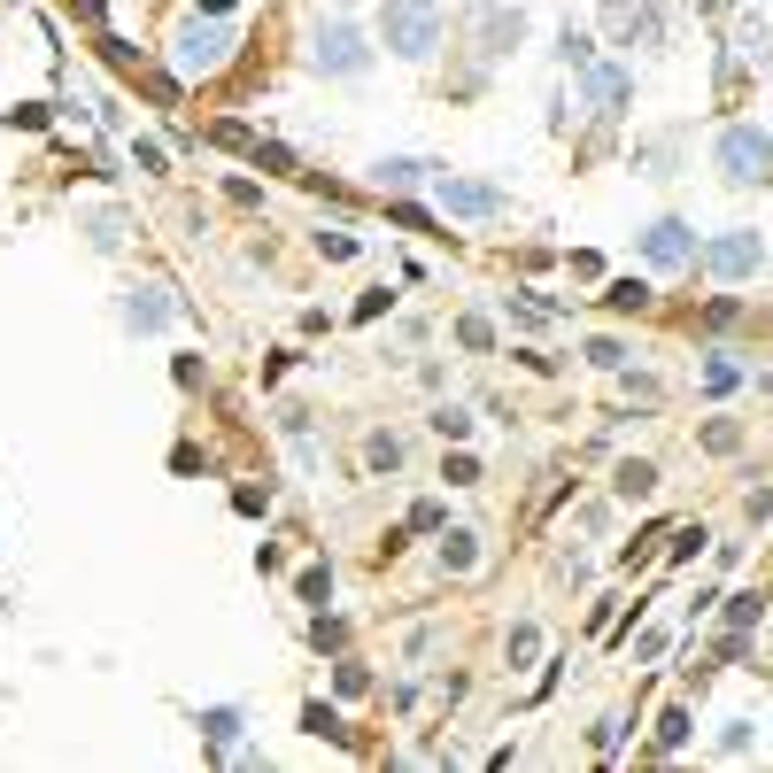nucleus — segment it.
Segmentation results:
<instances>
[{"mask_svg": "<svg viewBox=\"0 0 773 773\" xmlns=\"http://www.w3.org/2000/svg\"><path fill=\"white\" fill-rule=\"evenodd\" d=\"M232 54H240V31H232V16H186V23L170 31V78H178V86H201V78H217Z\"/></svg>", "mask_w": 773, "mask_h": 773, "instance_id": "f257e3e1", "label": "nucleus"}, {"mask_svg": "<svg viewBox=\"0 0 773 773\" xmlns=\"http://www.w3.org/2000/svg\"><path fill=\"white\" fill-rule=\"evenodd\" d=\"M442 31H449L442 0H379V47L403 54V62H434Z\"/></svg>", "mask_w": 773, "mask_h": 773, "instance_id": "f03ea898", "label": "nucleus"}, {"mask_svg": "<svg viewBox=\"0 0 773 773\" xmlns=\"http://www.w3.org/2000/svg\"><path fill=\"white\" fill-rule=\"evenodd\" d=\"M712 162H720V178H727V186H766V178H773V132L759 125V117H735V125H720Z\"/></svg>", "mask_w": 773, "mask_h": 773, "instance_id": "7ed1b4c3", "label": "nucleus"}, {"mask_svg": "<svg viewBox=\"0 0 773 773\" xmlns=\"http://www.w3.org/2000/svg\"><path fill=\"white\" fill-rule=\"evenodd\" d=\"M309 70H317V78H340V86L364 78V70H371V31H364L356 16H325V23L309 31Z\"/></svg>", "mask_w": 773, "mask_h": 773, "instance_id": "20e7f679", "label": "nucleus"}, {"mask_svg": "<svg viewBox=\"0 0 773 773\" xmlns=\"http://www.w3.org/2000/svg\"><path fill=\"white\" fill-rule=\"evenodd\" d=\"M696 271H704V279H720V287H743V279H759V271H766V232H751V225H727V232H712V240L696 248Z\"/></svg>", "mask_w": 773, "mask_h": 773, "instance_id": "39448f33", "label": "nucleus"}, {"mask_svg": "<svg viewBox=\"0 0 773 773\" xmlns=\"http://www.w3.org/2000/svg\"><path fill=\"white\" fill-rule=\"evenodd\" d=\"M634 248H642V264H650V271H696V248H704V240H696V225H688V217H657V225H642V232H634Z\"/></svg>", "mask_w": 773, "mask_h": 773, "instance_id": "423d86ee", "label": "nucleus"}, {"mask_svg": "<svg viewBox=\"0 0 773 773\" xmlns=\"http://www.w3.org/2000/svg\"><path fill=\"white\" fill-rule=\"evenodd\" d=\"M434 209H442V217H464V225H495V217H503V186L442 170V178H434Z\"/></svg>", "mask_w": 773, "mask_h": 773, "instance_id": "0eeeda50", "label": "nucleus"}, {"mask_svg": "<svg viewBox=\"0 0 773 773\" xmlns=\"http://www.w3.org/2000/svg\"><path fill=\"white\" fill-rule=\"evenodd\" d=\"M573 78H581V101H588L596 117H626V101H634V70H626V62L596 54V62H581Z\"/></svg>", "mask_w": 773, "mask_h": 773, "instance_id": "6e6552de", "label": "nucleus"}, {"mask_svg": "<svg viewBox=\"0 0 773 773\" xmlns=\"http://www.w3.org/2000/svg\"><path fill=\"white\" fill-rule=\"evenodd\" d=\"M117 317H125V333H162V325L178 317V295H170L162 279H148V287H125Z\"/></svg>", "mask_w": 773, "mask_h": 773, "instance_id": "1a4fd4ad", "label": "nucleus"}, {"mask_svg": "<svg viewBox=\"0 0 773 773\" xmlns=\"http://www.w3.org/2000/svg\"><path fill=\"white\" fill-rule=\"evenodd\" d=\"M472 31H479V54H511L526 39V16H518V0H487V8H472Z\"/></svg>", "mask_w": 773, "mask_h": 773, "instance_id": "9d476101", "label": "nucleus"}, {"mask_svg": "<svg viewBox=\"0 0 773 773\" xmlns=\"http://www.w3.org/2000/svg\"><path fill=\"white\" fill-rule=\"evenodd\" d=\"M194 727H201V743H209L217 759H232V751L248 743V712H240V704H209V712H201Z\"/></svg>", "mask_w": 773, "mask_h": 773, "instance_id": "9b49d317", "label": "nucleus"}, {"mask_svg": "<svg viewBox=\"0 0 773 773\" xmlns=\"http://www.w3.org/2000/svg\"><path fill=\"white\" fill-rule=\"evenodd\" d=\"M727 62H735V70H766L773 62V23L766 16H743V23H735V54H727Z\"/></svg>", "mask_w": 773, "mask_h": 773, "instance_id": "f8f14e48", "label": "nucleus"}, {"mask_svg": "<svg viewBox=\"0 0 773 773\" xmlns=\"http://www.w3.org/2000/svg\"><path fill=\"white\" fill-rule=\"evenodd\" d=\"M434 178V162H418V155H379L371 162V186L379 194H410V186H426Z\"/></svg>", "mask_w": 773, "mask_h": 773, "instance_id": "ddd939ff", "label": "nucleus"}, {"mask_svg": "<svg viewBox=\"0 0 773 773\" xmlns=\"http://www.w3.org/2000/svg\"><path fill=\"white\" fill-rule=\"evenodd\" d=\"M612 495H618V503H650V495H657V464H650V457H626V464L612 472Z\"/></svg>", "mask_w": 773, "mask_h": 773, "instance_id": "4468645a", "label": "nucleus"}, {"mask_svg": "<svg viewBox=\"0 0 773 773\" xmlns=\"http://www.w3.org/2000/svg\"><path fill=\"white\" fill-rule=\"evenodd\" d=\"M434 557H442V573H472L479 565V534L472 526H442V549Z\"/></svg>", "mask_w": 773, "mask_h": 773, "instance_id": "2eb2a0df", "label": "nucleus"}, {"mask_svg": "<svg viewBox=\"0 0 773 773\" xmlns=\"http://www.w3.org/2000/svg\"><path fill=\"white\" fill-rule=\"evenodd\" d=\"M735 387H743V364H735L727 348H712V356H704V395H735Z\"/></svg>", "mask_w": 773, "mask_h": 773, "instance_id": "dca6fc26", "label": "nucleus"}, {"mask_svg": "<svg viewBox=\"0 0 773 773\" xmlns=\"http://www.w3.org/2000/svg\"><path fill=\"white\" fill-rule=\"evenodd\" d=\"M720 759H751L759 751V720H720V743H712Z\"/></svg>", "mask_w": 773, "mask_h": 773, "instance_id": "f3484780", "label": "nucleus"}, {"mask_svg": "<svg viewBox=\"0 0 773 773\" xmlns=\"http://www.w3.org/2000/svg\"><path fill=\"white\" fill-rule=\"evenodd\" d=\"M125 155L140 162V178H162V170H170V148H162L155 132H132V140H125Z\"/></svg>", "mask_w": 773, "mask_h": 773, "instance_id": "a211bd4d", "label": "nucleus"}, {"mask_svg": "<svg viewBox=\"0 0 773 773\" xmlns=\"http://www.w3.org/2000/svg\"><path fill=\"white\" fill-rule=\"evenodd\" d=\"M688 735H696V720H688V704H673V712L657 720V751L673 759V751H688Z\"/></svg>", "mask_w": 773, "mask_h": 773, "instance_id": "6ab92c4d", "label": "nucleus"}, {"mask_svg": "<svg viewBox=\"0 0 773 773\" xmlns=\"http://www.w3.org/2000/svg\"><path fill=\"white\" fill-rule=\"evenodd\" d=\"M303 735H317V743H348V727H340L333 704H303Z\"/></svg>", "mask_w": 773, "mask_h": 773, "instance_id": "aec40b11", "label": "nucleus"}, {"mask_svg": "<svg viewBox=\"0 0 773 773\" xmlns=\"http://www.w3.org/2000/svg\"><path fill=\"white\" fill-rule=\"evenodd\" d=\"M759 618H766V596H759V588H735V596H727V626H735V634H751Z\"/></svg>", "mask_w": 773, "mask_h": 773, "instance_id": "412c9836", "label": "nucleus"}, {"mask_svg": "<svg viewBox=\"0 0 773 773\" xmlns=\"http://www.w3.org/2000/svg\"><path fill=\"white\" fill-rule=\"evenodd\" d=\"M557 62H565V70H581V62H596V39H588L581 23H565V31H557Z\"/></svg>", "mask_w": 773, "mask_h": 773, "instance_id": "4be33fe9", "label": "nucleus"}, {"mask_svg": "<svg viewBox=\"0 0 773 773\" xmlns=\"http://www.w3.org/2000/svg\"><path fill=\"white\" fill-rule=\"evenodd\" d=\"M503 650H511V665H534V657H542V626H534V618H511V642H503Z\"/></svg>", "mask_w": 773, "mask_h": 773, "instance_id": "5701e85b", "label": "nucleus"}, {"mask_svg": "<svg viewBox=\"0 0 773 773\" xmlns=\"http://www.w3.org/2000/svg\"><path fill=\"white\" fill-rule=\"evenodd\" d=\"M295 596H303L309 612H325V604H333V565H309L303 581H295Z\"/></svg>", "mask_w": 773, "mask_h": 773, "instance_id": "b1692460", "label": "nucleus"}, {"mask_svg": "<svg viewBox=\"0 0 773 773\" xmlns=\"http://www.w3.org/2000/svg\"><path fill=\"white\" fill-rule=\"evenodd\" d=\"M581 356H588L596 371H626V340H612V333H596V340H588Z\"/></svg>", "mask_w": 773, "mask_h": 773, "instance_id": "393cba45", "label": "nucleus"}, {"mask_svg": "<svg viewBox=\"0 0 773 773\" xmlns=\"http://www.w3.org/2000/svg\"><path fill=\"white\" fill-rule=\"evenodd\" d=\"M364 464H371V472H395V464H403V434H371V442H364Z\"/></svg>", "mask_w": 773, "mask_h": 773, "instance_id": "a878e982", "label": "nucleus"}, {"mask_svg": "<svg viewBox=\"0 0 773 773\" xmlns=\"http://www.w3.org/2000/svg\"><path fill=\"white\" fill-rule=\"evenodd\" d=\"M604 303H612V309H650V279H612V287H604Z\"/></svg>", "mask_w": 773, "mask_h": 773, "instance_id": "bb28decb", "label": "nucleus"}, {"mask_svg": "<svg viewBox=\"0 0 773 773\" xmlns=\"http://www.w3.org/2000/svg\"><path fill=\"white\" fill-rule=\"evenodd\" d=\"M434 434H442V442H464V434H472V410H464V403H442V410H434Z\"/></svg>", "mask_w": 773, "mask_h": 773, "instance_id": "cd10ccee", "label": "nucleus"}, {"mask_svg": "<svg viewBox=\"0 0 773 773\" xmlns=\"http://www.w3.org/2000/svg\"><path fill=\"white\" fill-rule=\"evenodd\" d=\"M387 217H395V225H410V232H426V225H434V209H426V201H403V194H387Z\"/></svg>", "mask_w": 773, "mask_h": 773, "instance_id": "c85d7f7f", "label": "nucleus"}, {"mask_svg": "<svg viewBox=\"0 0 773 773\" xmlns=\"http://www.w3.org/2000/svg\"><path fill=\"white\" fill-rule=\"evenodd\" d=\"M86 232H93V248H101V256H109V248H125V217H117V209H101Z\"/></svg>", "mask_w": 773, "mask_h": 773, "instance_id": "c756f323", "label": "nucleus"}, {"mask_svg": "<svg viewBox=\"0 0 773 773\" xmlns=\"http://www.w3.org/2000/svg\"><path fill=\"white\" fill-rule=\"evenodd\" d=\"M588 743H596V759H618V743H626V720H596V727H588Z\"/></svg>", "mask_w": 773, "mask_h": 773, "instance_id": "7c9ffc66", "label": "nucleus"}, {"mask_svg": "<svg viewBox=\"0 0 773 773\" xmlns=\"http://www.w3.org/2000/svg\"><path fill=\"white\" fill-rule=\"evenodd\" d=\"M457 340H464V348H479V356H487V348H495V325H487V317H457Z\"/></svg>", "mask_w": 773, "mask_h": 773, "instance_id": "2f4dec72", "label": "nucleus"}, {"mask_svg": "<svg viewBox=\"0 0 773 773\" xmlns=\"http://www.w3.org/2000/svg\"><path fill=\"white\" fill-rule=\"evenodd\" d=\"M317 256H325V264H348V256H356V232H317Z\"/></svg>", "mask_w": 773, "mask_h": 773, "instance_id": "473e14b6", "label": "nucleus"}, {"mask_svg": "<svg viewBox=\"0 0 773 773\" xmlns=\"http://www.w3.org/2000/svg\"><path fill=\"white\" fill-rule=\"evenodd\" d=\"M232 511H240V518H264V511H271V487H232Z\"/></svg>", "mask_w": 773, "mask_h": 773, "instance_id": "72a5a7b5", "label": "nucleus"}, {"mask_svg": "<svg viewBox=\"0 0 773 773\" xmlns=\"http://www.w3.org/2000/svg\"><path fill=\"white\" fill-rule=\"evenodd\" d=\"M704 542H712L704 526H681V534H673V565H688V557H704Z\"/></svg>", "mask_w": 773, "mask_h": 773, "instance_id": "f704fd0d", "label": "nucleus"}, {"mask_svg": "<svg viewBox=\"0 0 773 773\" xmlns=\"http://www.w3.org/2000/svg\"><path fill=\"white\" fill-rule=\"evenodd\" d=\"M626 642H634V665H657V657H665V634H657V626H650V634H626Z\"/></svg>", "mask_w": 773, "mask_h": 773, "instance_id": "c9c22d12", "label": "nucleus"}, {"mask_svg": "<svg viewBox=\"0 0 773 773\" xmlns=\"http://www.w3.org/2000/svg\"><path fill=\"white\" fill-rule=\"evenodd\" d=\"M309 642H317V650H340L348 634H340V618H325V612H317V618H309Z\"/></svg>", "mask_w": 773, "mask_h": 773, "instance_id": "e433bc0d", "label": "nucleus"}, {"mask_svg": "<svg viewBox=\"0 0 773 773\" xmlns=\"http://www.w3.org/2000/svg\"><path fill=\"white\" fill-rule=\"evenodd\" d=\"M743 518H751V526H766V518H773V487H751V495H743Z\"/></svg>", "mask_w": 773, "mask_h": 773, "instance_id": "4c0bfd02", "label": "nucleus"}, {"mask_svg": "<svg viewBox=\"0 0 773 773\" xmlns=\"http://www.w3.org/2000/svg\"><path fill=\"white\" fill-rule=\"evenodd\" d=\"M704 449H712V457H727V449H743V426H712V434H704Z\"/></svg>", "mask_w": 773, "mask_h": 773, "instance_id": "58836bf2", "label": "nucleus"}, {"mask_svg": "<svg viewBox=\"0 0 773 773\" xmlns=\"http://www.w3.org/2000/svg\"><path fill=\"white\" fill-rule=\"evenodd\" d=\"M410 534H442V503H410Z\"/></svg>", "mask_w": 773, "mask_h": 773, "instance_id": "ea45409f", "label": "nucleus"}, {"mask_svg": "<svg viewBox=\"0 0 773 773\" xmlns=\"http://www.w3.org/2000/svg\"><path fill=\"white\" fill-rule=\"evenodd\" d=\"M442 479H449V487H479V464H472V457H464V449H457V457H449V472H442Z\"/></svg>", "mask_w": 773, "mask_h": 773, "instance_id": "a19ab883", "label": "nucleus"}, {"mask_svg": "<svg viewBox=\"0 0 773 773\" xmlns=\"http://www.w3.org/2000/svg\"><path fill=\"white\" fill-rule=\"evenodd\" d=\"M232 8H240V0H194L186 16H232Z\"/></svg>", "mask_w": 773, "mask_h": 773, "instance_id": "79ce46f5", "label": "nucleus"}]
</instances>
